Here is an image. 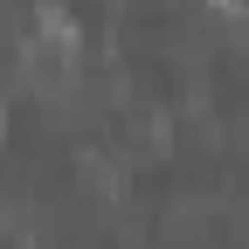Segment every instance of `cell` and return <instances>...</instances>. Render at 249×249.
I'll list each match as a JSON object with an SVG mask.
<instances>
[{"label":"cell","mask_w":249,"mask_h":249,"mask_svg":"<svg viewBox=\"0 0 249 249\" xmlns=\"http://www.w3.org/2000/svg\"><path fill=\"white\" fill-rule=\"evenodd\" d=\"M0 132H7V104H0Z\"/></svg>","instance_id":"obj_1"}]
</instances>
